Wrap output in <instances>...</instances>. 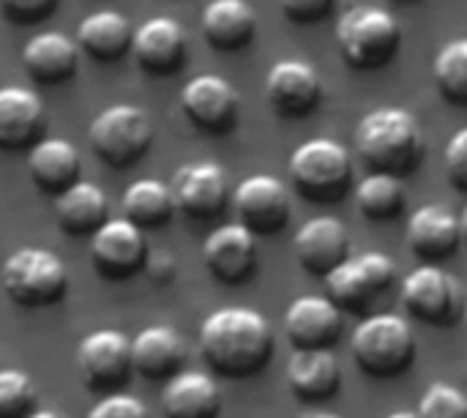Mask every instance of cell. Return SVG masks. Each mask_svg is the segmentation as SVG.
<instances>
[{
  "label": "cell",
  "instance_id": "d4e9b609",
  "mask_svg": "<svg viewBox=\"0 0 467 418\" xmlns=\"http://www.w3.org/2000/svg\"><path fill=\"white\" fill-rule=\"evenodd\" d=\"M55 222L68 235L93 238L109 222V200L93 181H77L55 197Z\"/></svg>",
  "mask_w": 467,
  "mask_h": 418
},
{
  "label": "cell",
  "instance_id": "f1b7e54d",
  "mask_svg": "<svg viewBox=\"0 0 467 418\" xmlns=\"http://www.w3.org/2000/svg\"><path fill=\"white\" fill-rule=\"evenodd\" d=\"M134 30L120 11L104 8L85 16L77 27V47L85 49L96 60H118L123 52L131 49Z\"/></svg>",
  "mask_w": 467,
  "mask_h": 418
},
{
  "label": "cell",
  "instance_id": "cb8c5ba5",
  "mask_svg": "<svg viewBox=\"0 0 467 418\" xmlns=\"http://www.w3.org/2000/svg\"><path fill=\"white\" fill-rule=\"evenodd\" d=\"M79 47L60 30H41L36 33L22 49L25 71L41 85H60L77 71Z\"/></svg>",
  "mask_w": 467,
  "mask_h": 418
},
{
  "label": "cell",
  "instance_id": "74e56055",
  "mask_svg": "<svg viewBox=\"0 0 467 418\" xmlns=\"http://www.w3.org/2000/svg\"><path fill=\"white\" fill-rule=\"evenodd\" d=\"M279 3H282V11L287 14V19H293L298 25L320 22L337 5V0H279Z\"/></svg>",
  "mask_w": 467,
  "mask_h": 418
},
{
  "label": "cell",
  "instance_id": "484cf974",
  "mask_svg": "<svg viewBox=\"0 0 467 418\" xmlns=\"http://www.w3.org/2000/svg\"><path fill=\"white\" fill-rule=\"evenodd\" d=\"M27 172L36 189L57 197L79 181V151L68 140L47 137L30 148Z\"/></svg>",
  "mask_w": 467,
  "mask_h": 418
},
{
  "label": "cell",
  "instance_id": "44dd1931",
  "mask_svg": "<svg viewBox=\"0 0 467 418\" xmlns=\"http://www.w3.org/2000/svg\"><path fill=\"white\" fill-rule=\"evenodd\" d=\"M285 378L296 400L320 405L339 394L342 367L334 350H296L287 361Z\"/></svg>",
  "mask_w": 467,
  "mask_h": 418
},
{
  "label": "cell",
  "instance_id": "4316f807",
  "mask_svg": "<svg viewBox=\"0 0 467 418\" xmlns=\"http://www.w3.org/2000/svg\"><path fill=\"white\" fill-rule=\"evenodd\" d=\"M202 33L219 52H235L252 44L257 14L246 0H211L202 8Z\"/></svg>",
  "mask_w": 467,
  "mask_h": 418
},
{
  "label": "cell",
  "instance_id": "d6986e66",
  "mask_svg": "<svg viewBox=\"0 0 467 418\" xmlns=\"http://www.w3.org/2000/svg\"><path fill=\"white\" fill-rule=\"evenodd\" d=\"M460 244L462 222L449 205H421L408 222V246L419 260H424V266H441L451 260Z\"/></svg>",
  "mask_w": 467,
  "mask_h": 418
},
{
  "label": "cell",
  "instance_id": "8fae6325",
  "mask_svg": "<svg viewBox=\"0 0 467 418\" xmlns=\"http://www.w3.org/2000/svg\"><path fill=\"white\" fill-rule=\"evenodd\" d=\"M402 304L427 326H454L460 315V285L441 266H419L402 279Z\"/></svg>",
  "mask_w": 467,
  "mask_h": 418
},
{
  "label": "cell",
  "instance_id": "6da1fadb",
  "mask_svg": "<svg viewBox=\"0 0 467 418\" xmlns=\"http://www.w3.org/2000/svg\"><path fill=\"white\" fill-rule=\"evenodd\" d=\"M200 353L213 375L244 381L260 375L274 353L276 337L265 315L246 307L211 312L200 326Z\"/></svg>",
  "mask_w": 467,
  "mask_h": 418
},
{
  "label": "cell",
  "instance_id": "9a60e30c",
  "mask_svg": "<svg viewBox=\"0 0 467 418\" xmlns=\"http://www.w3.org/2000/svg\"><path fill=\"white\" fill-rule=\"evenodd\" d=\"M238 93L219 74H197L181 90V107L192 126L205 134H227L238 120Z\"/></svg>",
  "mask_w": 467,
  "mask_h": 418
},
{
  "label": "cell",
  "instance_id": "7bdbcfd3",
  "mask_svg": "<svg viewBox=\"0 0 467 418\" xmlns=\"http://www.w3.org/2000/svg\"><path fill=\"white\" fill-rule=\"evenodd\" d=\"M460 222H462V241L467 244V205L465 211H462V216H460Z\"/></svg>",
  "mask_w": 467,
  "mask_h": 418
},
{
  "label": "cell",
  "instance_id": "8992f818",
  "mask_svg": "<svg viewBox=\"0 0 467 418\" xmlns=\"http://www.w3.org/2000/svg\"><path fill=\"white\" fill-rule=\"evenodd\" d=\"M3 290L22 309L55 307L68 293V268L55 252L25 246L3 263Z\"/></svg>",
  "mask_w": 467,
  "mask_h": 418
},
{
  "label": "cell",
  "instance_id": "e575fe53",
  "mask_svg": "<svg viewBox=\"0 0 467 418\" xmlns=\"http://www.w3.org/2000/svg\"><path fill=\"white\" fill-rule=\"evenodd\" d=\"M88 418H150V411L142 400L131 394H107L101 402L93 405Z\"/></svg>",
  "mask_w": 467,
  "mask_h": 418
},
{
  "label": "cell",
  "instance_id": "4fadbf2b",
  "mask_svg": "<svg viewBox=\"0 0 467 418\" xmlns=\"http://www.w3.org/2000/svg\"><path fill=\"white\" fill-rule=\"evenodd\" d=\"M90 260L99 277L109 282L131 279L134 274L145 271L148 260V241L140 227L126 219H109L93 238H90Z\"/></svg>",
  "mask_w": 467,
  "mask_h": 418
},
{
  "label": "cell",
  "instance_id": "8d00e7d4",
  "mask_svg": "<svg viewBox=\"0 0 467 418\" xmlns=\"http://www.w3.org/2000/svg\"><path fill=\"white\" fill-rule=\"evenodd\" d=\"M55 5H57V0H0L3 14L11 22H22V25L47 19Z\"/></svg>",
  "mask_w": 467,
  "mask_h": 418
},
{
  "label": "cell",
  "instance_id": "9c48e42d",
  "mask_svg": "<svg viewBox=\"0 0 467 418\" xmlns=\"http://www.w3.org/2000/svg\"><path fill=\"white\" fill-rule=\"evenodd\" d=\"M233 208L238 214V225L257 235H279L290 225L293 200L285 181L276 175H249L233 192Z\"/></svg>",
  "mask_w": 467,
  "mask_h": 418
},
{
  "label": "cell",
  "instance_id": "52a82bcc",
  "mask_svg": "<svg viewBox=\"0 0 467 418\" xmlns=\"http://www.w3.org/2000/svg\"><path fill=\"white\" fill-rule=\"evenodd\" d=\"M88 140L104 164L129 167L148 153L153 142V123L148 112L134 104H112L93 118Z\"/></svg>",
  "mask_w": 467,
  "mask_h": 418
},
{
  "label": "cell",
  "instance_id": "60d3db41",
  "mask_svg": "<svg viewBox=\"0 0 467 418\" xmlns=\"http://www.w3.org/2000/svg\"><path fill=\"white\" fill-rule=\"evenodd\" d=\"M30 418H63V416H57L55 411H36Z\"/></svg>",
  "mask_w": 467,
  "mask_h": 418
},
{
  "label": "cell",
  "instance_id": "1f68e13d",
  "mask_svg": "<svg viewBox=\"0 0 467 418\" xmlns=\"http://www.w3.org/2000/svg\"><path fill=\"white\" fill-rule=\"evenodd\" d=\"M432 74H435L438 93L449 104L467 107V36L454 38L438 49Z\"/></svg>",
  "mask_w": 467,
  "mask_h": 418
},
{
  "label": "cell",
  "instance_id": "ee69618b",
  "mask_svg": "<svg viewBox=\"0 0 467 418\" xmlns=\"http://www.w3.org/2000/svg\"><path fill=\"white\" fill-rule=\"evenodd\" d=\"M462 315H465V323H467V301H465V309H462Z\"/></svg>",
  "mask_w": 467,
  "mask_h": 418
},
{
  "label": "cell",
  "instance_id": "d590c367",
  "mask_svg": "<svg viewBox=\"0 0 467 418\" xmlns=\"http://www.w3.org/2000/svg\"><path fill=\"white\" fill-rule=\"evenodd\" d=\"M443 162H446V175L451 186L467 194V126L449 140Z\"/></svg>",
  "mask_w": 467,
  "mask_h": 418
},
{
  "label": "cell",
  "instance_id": "b9f144b4",
  "mask_svg": "<svg viewBox=\"0 0 467 418\" xmlns=\"http://www.w3.org/2000/svg\"><path fill=\"white\" fill-rule=\"evenodd\" d=\"M386 418H419V413H410V411H397V413H391V416Z\"/></svg>",
  "mask_w": 467,
  "mask_h": 418
},
{
  "label": "cell",
  "instance_id": "ac0fdd59",
  "mask_svg": "<svg viewBox=\"0 0 467 418\" xmlns=\"http://www.w3.org/2000/svg\"><path fill=\"white\" fill-rule=\"evenodd\" d=\"M202 260L208 274L222 285H244L257 271V238L235 225L216 227L202 244Z\"/></svg>",
  "mask_w": 467,
  "mask_h": 418
},
{
  "label": "cell",
  "instance_id": "277c9868",
  "mask_svg": "<svg viewBox=\"0 0 467 418\" xmlns=\"http://www.w3.org/2000/svg\"><path fill=\"white\" fill-rule=\"evenodd\" d=\"M402 44L397 16L380 5H353L337 22V47L356 71H375L394 60Z\"/></svg>",
  "mask_w": 467,
  "mask_h": 418
},
{
  "label": "cell",
  "instance_id": "5bb4252c",
  "mask_svg": "<svg viewBox=\"0 0 467 418\" xmlns=\"http://www.w3.org/2000/svg\"><path fill=\"white\" fill-rule=\"evenodd\" d=\"M265 99L282 118H306L320 107V74L298 57L276 60L265 74Z\"/></svg>",
  "mask_w": 467,
  "mask_h": 418
},
{
  "label": "cell",
  "instance_id": "2e32d148",
  "mask_svg": "<svg viewBox=\"0 0 467 418\" xmlns=\"http://www.w3.org/2000/svg\"><path fill=\"white\" fill-rule=\"evenodd\" d=\"M293 252L298 266L309 277L326 282V277H331L342 263L350 260L348 227L337 216H315L298 227L293 238Z\"/></svg>",
  "mask_w": 467,
  "mask_h": 418
},
{
  "label": "cell",
  "instance_id": "f35d334b",
  "mask_svg": "<svg viewBox=\"0 0 467 418\" xmlns=\"http://www.w3.org/2000/svg\"><path fill=\"white\" fill-rule=\"evenodd\" d=\"M175 257L170 252H148V260H145V271L150 274L153 282L159 285H167L172 277H175Z\"/></svg>",
  "mask_w": 467,
  "mask_h": 418
},
{
  "label": "cell",
  "instance_id": "603a6c76",
  "mask_svg": "<svg viewBox=\"0 0 467 418\" xmlns=\"http://www.w3.org/2000/svg\"><path fill=\"white\" fill-rule=\"evenodd\" d=\"M47 112L30 88H0V151H22L41 142Z\"/></svg>",
  "mask_w": 467,
  "mask_h": 418
},
{
  "label": "cell",
  "instance_id": "d6a6232c",
  "mask_svg": "<svg viewBox=\"0 0 467 418\" xmlns=\"http://www.w3.org/2000/svg\"><path fill=\"white\" fill-rule=\"evenodd\" d=\"M38 411L33 381L19 370H0V418H30Z\"/></svg>",
  "mask_w": 467,
  "mask_h": 418
},
{
  "label": "cell",
  "instance_id": "7a4b0ae2",
  "mask_svg": "<svg viewBox=\"0 0 467 418\" xmlns=\"http://www.w3.org/2000/svg\"><path fill=\"white\" fill-rule=\"evenodd\" d=\"M353 140L358 159L372 172H386L394 178L413 175L427 156V140L416 115L400 107L367 112L358 120Z\"/></svg>",
  "mask_w": 467,
  "mask_h": 418
},
{
  "label": "cell",
  "instance_id": "7c38bea8",
  "mask_svg": "<svg viewBox=\"0 0 467 418\" xmlns=\"http://www.w3.org/2000/svg\"><path fill=\"white\" fill-rule=\"evenodd\" d=\"M170 192H172L175 211H181L194 222H211L222 216L230 200L227 175L216 162H189L178 167Z\"/></svg>",
  "mask_w": 467,
  "mask_h": 418
},
{
  "label": "cell",
  "instance_id": "f546056e",
  "mask_svg": "<svg viewBox=\"0 0 467 418\" xmlns=\"http://www.w3.org/2000/svg\"><path fill=\"white\" fill-rule=\"evenodd\" d=\"M120 208H123V219L131 222L134 227L156 230L170 222L175 203H172V192L167 183L156 178H140L126 186Z\"/></svg>",
  "mask_w": 467,
  "mask_h": 418
},
{
  "label": "cell",
  "instance_id": "83f0119b",
  "mask_svg": "<svg viewBox=\"0 0 467 418\" xmlns=\"http://www.w3.org/2000/svg\"><path fill=\"white\" fill-rule=\"evenodd\" d=\"M164 418H219L222 392L205 372H181L161 392Z\"/></svg>",
  "mask_w": 467,
  "mask_h": 418
},
{
  "label": "cell",
  "instance_id": "5b68a950",
  "mask_svg": "<svg viewBox=\"0 0 467 418\" xmlns=\"http://www.w3.org/2000/svg\"><path fill=\"white\" fill-rule=\"evenodd\" d=\"M290 178L296 192L309 203H339L353 183L350 151L328 137L301 142L290 156Z\"/></svg>",
  "mask_w": 467,
  "mask_h": 418
},
{
  "label": "cell",
  "instance_id": "e0dca14e",
  "mask_svg": "<svg viewBox=\"0 0 467 418\" xmlns=\"http://www.w3.org/2000/svg\"><path fill=\"white\" fill-rule=\"evenodd\" d=\"M285 337L296 350H334L342 340V312L326 296H298L285 312Z\"/></svg>",
  "mask_w": 467,
  "mask_h": 418
},
{
  "label": "cell",
  "instance_id": "f6af8a7d",
  "mask_svg": "<svg viewBox=\"0 0 467 418\" xmlns=\"http://www.w3.org/2000/svg\"><path fill=\"white\" fill-rule=\"evenodd\" d=\"M405 3H410V0H405Z\"/></svg>",
  "mask_w": 467,
  "mask_h": 418
},
{
  "label": "cell",
  "instance_id": "4dcf8cb0",
  "mask_svg": "<svg viewBox=\"0 0 467 418\" xmlns=\"http://www.w3.org/2000/svg\"><path fill=\"white\" fill-rule=\"evenodd\" d=\"M356 205L369 222H394L405 214L408 197L402 178L386 172H369L356 189Z\"/></svg>",
  "mask_w": 467,
  "mask_h": 418
},
{
  "label": "cell",
  "instance_id": "ba28073f",
  "mask_svg": "<svg viewBox=\"0 0 467 418\" xmlns=\"http://www.w3.org/2000/svg\"><path fill=\"white\" fill-rule=\"evenodd\" d=\"M397 282V263L383 252H364L342 263L331 277H326L328 298L339 312L367 315L378 298H383Z\"/></svg>",
  "mask_w": 467,
  "mask_h": 418
},
{
  "label": "cell",
  "instance_id": "836d02e7",
  "mask_svg": "<svg viewBox=\"0 0 467 418\" xmlns=\"http://www.w3.org/2000/svg\"><path fill=\"white\" fill-rule=\"evenodd\" d=\"M419 418H467V394L451 383H432L419 400Z\"/></svg>",
  "mask_w": 467,
  "mask_h": 418
},
{
  "label": "cell",
  "instance_id": "30bf717a",
  "mask_svg": "<svg viewBox=\"0 0 467 418\" xmlns=\"http://www.w3.org/2000/svg\"><path fill=\"white\" fill-rule=\"evenodd\" d=\"M77 367L90 392L118 394V389H123L134 375L131 340L115 329L93 331L79 342Z\"/></svg>",
  "mask_w": 467,
  "mask_h": 418
},
{
  "label": "cell",
  "instance_id": "3957f363",
  "mask_svg": "<svg viewBox=\"0 0 467 418\" xmlns=\"http://www.w3.org/2000/svg\"><path fill=\"white\" fill-rule=\"evenodd\" d=\"M350 356L358 370L378 381L405 375L416 361V337L405 318L394 312L369 315L350 340Z\"/></svg>",
  "mask_w": 467,
  "mask_h": 418
},
{
  "label": "cell",
  "instance_id": "ab89813d",
  "mask_svg": "<svg viewBox=\"0 0 467 418\" xmlns=\"http://www.w3.org/2000/svg\"><path fill=\"white\" fill-rule=\"evenodd\" d=\"M301 418H342V416H337V413H326V411H315V413H306V416H301Z\"/></svg>",
  "mask_w": 467,
  "mask_h": 418
},
{
  "label": "cell",
  "instance_id": "7402d4cb",
  "mask_svg": "<svg viewBox=\"0 0 467 418\" xmlns=\"http://www.w3.org/2000/svg\"><path fill=\"white\" fill-rule=\"evenodd\" d=\"M186 342L175 329L150 326L131 340V364L134 372L145 381H172L183 372Z\"/></svg>",
  "mask_w": 467,
  "mask_h": 418
},
{
  "label": "cell",
  "instance_id": "ffe728a7",
  "mask_svg": "<svg viewBox=\"0 0 467 418\" xmlns=\"http://www.w3.org/2000/svg\"><path fill=\"white\" fill-rule=\"evenodd\" d=\"M131 52L148 74H175L186 60V33L172 16H150L134 30Z\"/></svg>",
  "mask_w": 467,
  "mask_h": 418
}]
</instances>
